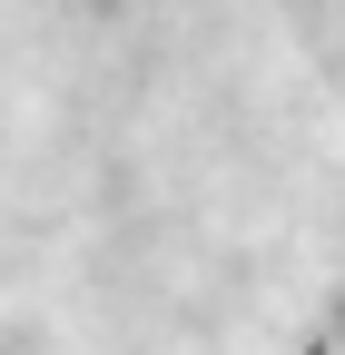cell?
<instances>
[{
	"label": "cell",
	"mask_w": 345,
	"mask_h": 355,
	"mask_svg": "<svg viewBox=\"0 0 345 355\" xmlns=\"http://www.w3.org/2000/svg\"><path fill=\"white\" fill-rule=\"evenodd\" d=\"M326 345H335V326H326V336H306V345H296V355H326Z\"/></svg>",
	"instance_id": "obj_1"
}]
</instances>
